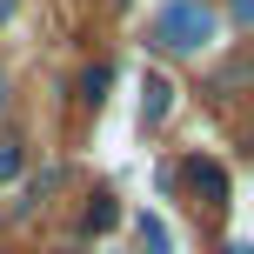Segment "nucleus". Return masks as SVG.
<instances>
[{
	"label": "nucleus",
	"instance_id": "nucleus-3",
	"mask_svg": "<svg viewBox=\"0 0 254 254\" xmlns=\"http://www.w3.org/2000/svg\"><path fill=\"white\" fill-rule=\"evenodd\" d=\"M167 107H174V80H167V74H147V80H140V121L161 127Z\"/></svg>",
	"mask_w": 254,
	"mask_h": 254
},
{
	"label": "nucleus",
	"instance_id": "nucleus-9",
	"mask_svg": "<svg viewBox=\"0 0 254 254\" xmlns=\"http://www.w3.org/2000/svg\"><path fill=\"white\" fill-rule=\"evenodd\" d=\"M0 107H7V80H0Z\"/></svg>",
	"mask_w": 254,
	"mask_h": 254
},
{
	"label": "nucleus",
	"instance_id": "nucleus-8",
	"mask_svg": "<svg viewBox=\"0 0 254 254\" xmlns=\"http://www.w3.org/2000/svg\"><path fill=\"white\" fill-rule=\"evenodd\" d=\"M228 254H254V248H248V241H228Z\"/></svg>",
	"mask_w": 254,
	"mask_h": 254
},
{
	"label": "nucleus",
	"instance_id": "nucleus-5",
	"mask_svg": "<svg viewBox=\"0 0 254 254\" xmlns=\"http://www.w3.org/2000/svg\"><path fill=\"white\" fill-rule=\"evenodd\" d=\"M121 221V207H114V194H94V207H87V228L101 234V228H114Z\"/></svg>",
	"mask_w": 254,
	"mask_h": 254
},
{
	"label": "nucleus",
	"instance_id": "nucleus-4",
	"mask_svg": "<svg viewBox=\"0 0 254 254\" xmlns=\"http://www.w3.org/2000/svg\"><path fill=\"white\" fill-rule=\"evenodd\" d=\"M134 234H140V248H147V254H174V234H167V221H161V214H140V221H134Z\"/></svg>",
	"mask_w": 254,
	"mask_h": 254
},
{
	"label": "nucleus",
	"instance_id": "nucleus-1",
	"mask_svg": "<svg viewBox=\"0 0 254 254\" xmlns=\"http://www.w3.org/2000/svg\"><path fill=\"white\" fill-rule=\"evenodd\" d=\"M207 40H214V13H207L201 0H161V7H154V47L201 54Z\"/></svg>",
	"mask_w": 254,
	"mask_h": 254
},
{
	"label": "nucleus",
	"instance_id": "nucleus-7",
	"mask_svg": "<svg viewBox=\"0 0 254 254\" xmlns=\"http://www.w3.org/2000/svg\"><path fill=\"white\" fill-rule=\"evenodd\" d=\"M20 174V147H13V140H0V181H13Z\"/></svg>",
	"mask_w": 254,
	"mask_h": 254
},
{
	"label": "nucleus",
	"instance_id": "nucleus-6",
	"mask_svg": "<svg viewBox=\"0 0 254 254\" xmlns=\"http://www.w3.org/2000/svg\"><path fill=\"white\" fill-rule=\"evenodd\" d=\"M107 80H114L107 67H87V74H80V94H87V101H101V94H107Z\"/></svg>",
	"mask_w": 254,
	"mask_h": 254
},
{
	"label": "nucleus",
	"instance_id": "nucleus-2",
	"mask_svg": "<svg viewBox=\"0 0 254 254\" xmlns=\"http://www.w3.org/2000/svg\"><path fill=\"white\" fill-rule=\"evenodd\" d=\"M181 174H188V188L201 194L207 207H228V174H221V161H207V154H194V161L181 167Z\"/></svg>",
	"mask_w": 254,
	"mask_h": 254
}]
</instances>
